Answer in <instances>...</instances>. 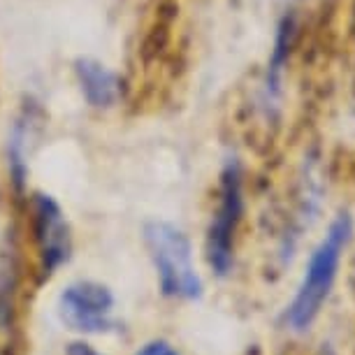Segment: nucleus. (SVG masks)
Instances as JSON below:
<instances>
[{
	"label": "nucleus",
	"mask_w": 355,
	"mask_h": 355,
	"mask_svg": "<svg viewBox=\"0 0 355 355\" xmlns=\"http://www.w3.org/2000/svg\"><path fill=\"white\" fill-rule=\"evenodd\" d=\"M353 239V218L348 211H341L339 216L327 227L325 237L320 239L318 246L313 249L309 263H306L304 277L300 281L297 293L293 302L286 306L284 323L293 332H306L323 311V306L330 297L337 272L344 258L346 246Z\"/></svg>",
	"instance_id": "f257e3e1"
},
{
	"label": "nucleus",
	"mask_w": 355,
	"mask_h": 355,
	"mask_svg": "<svg viewBox=\"0 0 355 355\" xmlns=\"http://www.w3.org/2000/svg\"><path fill=\"white\" fill-rule=\"evenodd\" d=\"M144 244L156 267L158 286L165 297L193 300L202 297V279L193 265V246L182 227L167 220H151L144 225Z\"/></svg>",
	"instance_id": "f03ea898"
},
{
	"label": "nucleus",
	"mask_w": 355,
	"mask_h": 355,
	"mask_svg": "<svg viewBox=\"0 0 355 355\" xmlns=\"http://www.w3.org/2000/svg\"><path fill=\"white\" fill-rule=\"evenodd\" d=\"M244 214V193H242V170L237 163H227L220 174L218 207L211 216L207 230V263L218 277H225L232 270L234 260V232L239 227Z\"/></svg>",
	"instance_id": "7ed1b4c3"
},
{
	"label": "nucleus",
	"mask_w": 355,
	"mask_h": 355,
	"mask_svg": "<svg viewBox=\"0 0 355 355\" xmlns=\"http://www.w3.org/2000/svg\"><path fill=\"white\" fill-rule=\"evenodd\" d=\"M114 293L98 281H75L58 295V318L79 334H110L119 330Z\"/></svg>",
	"instance_id": "20e7f679"
},
{
	"label": "nucleus",
	"mask_w": 355,
	"mask_h": 355,
	"mask_svg": "<svg viewBox=\"0 0 355 355\" xmlns=\"http://www.w3.org/2000/svg\"><path fill=\"white\" fill-rule=\"evenodd\" d=\"M33 230H35L42 270L44 274H53L70 260L72 234L61 205L51 196H44V193L33 196Z\"/></svg>",
	"instance_id": "39448f33"
},
{
	"label": "nucleus",
	"mask_w": 355,
	"mask_h": 355,
	"mask_svg": "<svg viewBox=\"0 0 355 355\" xmlns=\"http://www.w3.org/2000/svg\"><path fill=\"white\" fill-rule=\"evenodd\" d=\"M75 77L84 100L93 110H112L123 96L121 77L93 58H79L75 63Z\"/></svg>",
	"instance_id": "423d86ee"
},
{
	"label": "nucleus",
	"mask_w": 355,
	"mask_h": 355,
	"mask_svg": "<svg viewBox=\"0 0 355 355\" xmlns=\"http://www.w3.org/2000/svg\"><path fill=\"white\" fill-rule=\"evenodd\" d=\"M33 139V114L24 112L12 125V132L8 137V163L10 174L15 179V184L21 189L28 174V142Z\"/></svg>",
	"instance_id": "0eeeda50"
},
{
	"label": "nucleus",
	"mask_w": 355,
	"mask_h": 355,
	"mask_svg": "<svg viewBox=\"0 0 355 355\" xmlns=\"http://www.w3.org/2000/svg\"><path fill=\"white\" fill-rule=\"evenodd\" d=\"M291 42H293V19L286 17L279 26L277 40H274L272 61H270V70H267V96H274L279 91L281 70H284L288 51H291Z\"/></svg>",
	"instance_id": "6e6552de"
},
{
	"label": "nucleus",
	"mask_w": 355,
	"mask_h": 355,
	"mask_svg": "<svg viewBox=\"0 0 355 355\" xmlns=\"http://www.w3.org/2000/svg\"><path fill=\"white\" fill-rule=\"evenodd\" d=\"M135 355H179V351L172 344H167L165 339H153L146 341L142 348H137Z\"/></svg>",
	"instance_id": "1a4fd4ad"
},
{
	"label": "nucleus",
	"mask_w": 355,
	"mask_h": 355,
	"mask_svg": "<svg viewBox=\"0 0 355 355\" xmlns=\"http://www.w3.org/2000/svg\"><path fill=\"white\" fill-rule=\"evenodd\" d=\"M68 355H100V353L96 351V348H91L89 344H82V341H77V344H70Z\"/></svg>",
	"instance_id": "9d476101"
}]
</instances>
